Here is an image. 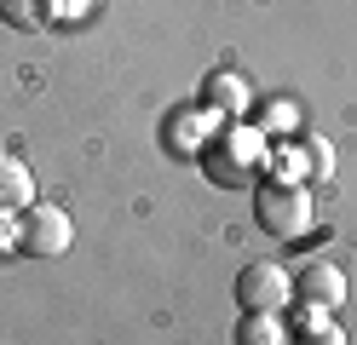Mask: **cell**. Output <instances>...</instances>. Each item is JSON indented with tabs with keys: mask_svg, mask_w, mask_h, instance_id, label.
<instances>
[{
	"mask_svg": "<svg viewBox=\"0 0 357 345\" xmlns=\"http://www.w3.org/2000/svg\"><path fill=\"white\" fill-rule=\"evenodd\" d=\"M70 242H75V219L58 201L24 207V253L29 259H58V253H70Z\"/></svg>",
	"mask_w": 357,
	"mask_h": 345,
	"instance_id": "3957f363",
	"label": "cell"
},
{
	"mask_svg": "<svg viewBox=\"0 0 357 345\" xmlns=\"http://www.w3.org/2000/svg\"><path fill=\"white\" fill-rule=\"evenodd\" d=\"M254 219L271 230V236L294 242V236H305V230L317 224V207H311V190H305V184L271 178V184H259V196H254Z\"/></svg>",
	"mask_w": 357,
	"mask_h": 345,
	"instance_id": "7a4b0ae2",
	"label": "cell"
},
{
	"mask_svg": "<svg viewBox=\"0 0 357 345\" xmlns=\"http://www.w3.org/2000/svg\"><path fill=\"white\" fill-rule=\"evenodd\" d=\"M294 293L305 299V305H317V311H340L346 305V270L328 265V259H311L294 276Z\"/></svg>",
	"mask_w": 357,
	"mask_h": 345,
	"instance_id": "5b68a950",
	"label": "cell"
},
{
	"mask_svg": "<svg viewBox=\"0 0 357 345\" xmlns=\"http://www.w3.org/2000/svg\"><path fill=\"white\" fill-rule=\"evenodd\" d=\"M6 253H24V219L17 213H0V259Z\"/></svg>",
	"mask_w": 357,
	"mask_h": 345,
	"instance_id": "8fae6325",
	"label": "cell"
},
{
	"mask_svg": "<svg viewBox=\"0 0 357 345\" xmlns=\"http://www.w3.org/2000/svg\"><path fill=\"white\" fill-rule=\"evenodd\" d=\"M300 155L311 161V178H334V150H328V138H305Z\"/></svg>",
	"mask_w": 357,
	"mask_h": 345,
	"instance_id": "30bf717a",
	"label": "cell"
},
{
	"mask_svg": "<svg viewBox=\"0 0 357 345\" xmlns=\"http://www.w3.org/2000/svg\"><path fill=\"white\" fill-rule=\"evenodd\" d=\"M294 345H346V334L334 328V322H317V328H300Z\"/></svg>",
	"mask_w": 357,
	"mask_h": 345,
	"instance_id": "7c38bea8",
	"label": "cell"
},
{
	"mask_svg": "<svg viewBox=\"0 0 357 345\" xmlns=\"http://www.w3.org/2000/svg\"><path fill=\"white\" fill-rule=\"evenodd\" d=\"M58 0H0V23L6 29H47Z\"/></svg>",
	"mask_w": 357,
	"mask_h": 345,
	"instance_id": "ba28073f",
	"label": "cell"
},
{
	"mask_svg": "<svg viewBox=\"0 0 357 345\" xmlns=\"http://www.w3.org/2000/svg\"><path fill=\"white\" fill-rule=\"evenodd\" d=\"M35 207V173L17 155H0V213H24Z\"/></svg>",
	"mask_w": 357,
	"mask_h": 345,
	"instance_id": "8992f818",
	"label": "cell"
},
{
	"mask_svg": "<svg viewBox=\"0 0 357 345\" xmlns=\"http://www.w3.org/2000/svg\"><path fill=\"white\" fill-rule=\"evenodd\" d=\"M202 104L213 115H236V109H248V86H242L236 69H213V75L202 81Z\"/></svg>",
	"mask_w": 357,
	"mask_h": 345,
	"instance_id": "52a82bcc",
	"label": "cell"
},
{
	"mask_svg": "<svg viewBox=\"0 0 357 345\" xmlns=\"http://www.w3.org/2000/svg\"><path fill=\"white\" fill-rule=\"evenodd\" d=\"M294 299V276L282 265H242L236 276V305L242 311H282Z\"/></svg>",
	"mask_w": 357,
	"mask_h": 345,
	"instance_id": "277c9868",
	"label": "cell"
},
{
	"mask_svg": "<svg viewBox=\"0 0 357 345\" xmlns=\"http://www.w3.org/2000/svg\"><path fill=\"white\" fill-rule=\"evenodd\" d=\"M202 161H208L213 184H248L259 173V161H265V138L254 127H219L202 144Z\"/></svg>",
	"mask_w": 357,
	"mask_h": 345,
	"instance_id": "6da1fadb",
	"label": "cell"
},
{
	"mask_svg": "<svg viewBox=\"0 0 357 345\" xmlns=\"http://www.w3.org/2000/svg\"><path fill=\"white\" fill-rule=\"evenodd\" d=\"M236 345H282V316L277 311H242Z\"/></svg>",
	"mask_w": 357,
	"mask_h": 345,
	"instance_id": "9c48e42d",
	"label": "cell"
}]
</instances>
